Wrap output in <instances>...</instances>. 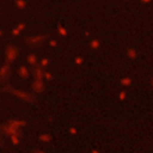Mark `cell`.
Listing matches in <instances>:
<instances>
[{"label":"cell","mask_w":153,"mask_h":153,"mask_svg":"<svg viewBox=\"0 0 153 153\" xmlns=\"http://www.w3.org/2000/svg\"><path fill=\"white\" fill-rule=\"evenodd\" d=\"M6 57H7V61H13L17 57V49H16V47L8 45L6 48Z\"/></svg>","instance_id":"2"},{"label":"cell","mask_w":153,"mask_h":153,"mask_svg":"<svg viewBox=\"0 0 153 153\" xmlns=\"http://www.w3.org/2000/svg\"><path fill=\"white\" fill-rule=\"evenodd\" d=\"M35 78H36V80H41L43 78V71H42L41 67L35 68Z\"/></svg>","instance_id":"6"},{"label":"cell","mask_w":153,"mask_h":153,"mask_svg":"<svg viewBox=\"0 0 153 153\" xmlns=\"http://www.w3.org/2000/svg\"><path fill=\"white\" fill-rule=\"evenodd\" d=\"M11 126H13L14 128H19V127H23V126H25V122H22V121H10L8 122Z\"/></svg>","instance_id":"7"},{"label":"cell","mask_w":153,"mask_h":153,"mask_svg":"<svg viewBox=\"0 0 153 153\" xmlns=\"http://www.w3.org/2000/svg\"><path fill=\"white\" fill-rule=\"evenodd\" d=\"M8 74H10V65L6 62V63H4V66L0 69V82L5 81L8 78Z\"/></svg>","instance_id":"3"},{"label":"cell","mask_w":153,"mask_h":153,"mask_svg":"<svg viewBox=\"0 0 153 153\" xmlns=\"http://www.w3.org/2000/svg\"><path fill=\"white\" fill-rule=\"evenodd\" d=\"M43 39H44V37H43V36H39V37H30V38L27 39V42H29L30 44H36V43L42 42Z\"/></svg>","instance_id":"5"},{"label":"cell","mask_w":153,"mask_h":153,"mask_svg":"<svg viewBox=\"0 0 153 153\" xmlns=\"http://www.w3.org/2000/svg\"><path fill=\"white\" fill-rule=\"evenodd\" d=\"M32 90L36 92H42L43 91V82L42 80H35V82L32 84Z\"/></svg>","instance_id":"4"},{"label":"cell","mask_w":153,"mask_h":153,"mask_svg":"<svg viewBox=\"0 0 153 153\" xmlns=\"http://www.w3.org/2000/svg\"><path fill=\"white\" fill-rule=\"evenodd\" d=\"M19 73H20L22 78H27V71H26V68H24V67H20V69H19Z\"/></svg>","instance_id":"8"},{"label":"cell","mask_w":153,"mask_h":153,"mask_svg":"<svg viewBox=\"0 0 153 153\" xmlns=\"http://www.w3.org/2000/svg\"><path fill=\"white\" fill-rule=\"evenodd\" d=\"M29 62H30L31 65H35V62H36V56H35V55H29Z\"/></svg>","instance_id":"9"},{"label":"cell","mask_w":153,"mask_h":153,"mask_svg":"<svg viewBox=\"0 0 153 153\" xmlns=\"http://www.w3.org/2000/svg\"><path fill=\"white\" fill-rule=\"evenodd\" d=\"M0 141H1V135H0Z\"/></svg>","instance_id":"12"},{"label":"cell","mask_w":153,"mask_h":153,"mask_svg":"<svg viewBox=\"0 0 153 153\" xmlns=\"http://www.w3.org/2000/svg\"><path fill=\"white\" fill-rule=\"evenodd\" d=\"M2 90H4V91H8V92H11L12 94H14V96H17V97H19V98H22V99H24V100H26V102H33L32 96H30V94L26 93V92H23V91H19V90H14V88H12V87H10V86L4 87Z\"/></svg>","instance_id":"1"},{"label":"cell","mask_w":153,"mask_h":153,"mask_svg":"<svg viewBox=\"0 0 153 153\" xmlns=\"http://www.w3.org/2000/svg\"><path fill=\"white\" fill-rule=\"evenodd\" d=\"M49 139H50V136H48V135H45V136H41V137H39V140H43V141H44V140H49Z\"/></svg>","instance_id":"10"},{"label":"cell","mask_w":153,"mask_h":153,"mask_svg":"<svg viewBox=\"0 0 153 153\" xmlns=\"http://www.w3.org/2000/svg\"><path fill=\"white\" fill-rule=\"evenodd\" d=\"M35 153H44V152H41V151H35Z\"/></svg>","instance_id":"11"}]
</instances>
